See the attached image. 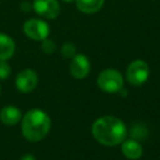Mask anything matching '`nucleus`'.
<instances>
[{"label": "nucleus", "mask_w": 160, "mask_h": 160, "mask_svg": "<svg viewBox=\"0 0 160 160\" xmlns=\"http://www.w3.org/2000/svg\"><path fill=\"white\" fill-rule=\"evenodd\" d=\"M127 129L124 122L113 115L98 118L92 125V135L103 146L113 147L126 139Z\"/></svg>", "instance_id": "1"}, {"label": "nucleus", "mask_w": 160, "mask_h": 160, "mask_svg": "<svg viewBox=\"0 0 160 160\" xmlns=\"http://www.w3.org/2000/svg\"><path fill=\"white\" fill-rule=\"evenodd\" d=\"M52 121L49 115L41 109H31L22 116L21 131L23 137L32 142H40L48 135Z\"/></svg>", "instance_id": "2"}, {"label": "nucleus", "mask_w": 160, "mask_h": 160, "mask_svg": "<svg viewBox=\"0 0 160 160\" xmlns=\"http://www.w3.org/2000/svg\"><path fill=\"white\" fill-rule=\"evenodd\" d=\"M97 83L99 88L107 93H118L123 89L124 77L116 69H105L98 76Z\"/></svg>", "instance_id": "3"}, {"label": "nucleus", "mask_w": 160, "mask_h": 160, "mask_svg": "<svg viewBox=\"0 0 160 160\" xmlns=\"http://www.w3.org/2000/svg\"><path fill=\"white\" fill-rule=\"evenodd\" d=\"M149 72H150V69H149L148 64L145 60L142 59L134 60L127 67V70H126L127 81L132 86L140 87V86H142L148 80Z\"/></svg>", "instance_id": "4"}, {"label": "nucleus", "mask_w": 160, "mask_h": 160, "mask_svg": "<svg viewBox=\"0 0 160 160\" xmlns=\"http://www.w3.org/2000/svg\"><path fill=\"white\" fill-rule=\"evenodd\" d=\"M23 32L24 34L32 41L36 42H42L45 38H48L49 32V25L47 22H45L42 19H29L23 24Z\"/></svg>", "instance_id": "5"}, {"label": "nucleus", "mask_w": 160, "mask_h": 160, "mask_svg": "<svg viewBox=\"0 0 160 160\" xmlns=\"http://www.w3.org/2000/svg\"><path fill=\"white\" fill-rule=\"evenodd\" d=\"M32 9L38 16L47 20H54L60 13V5L58 0H34Z\"/></svg>", "instance_id": "6"}, {"label": "nucleus", "mask_w": 160, "mask_h": 160, "mask_svg": "<svg viewBox=\"0 0 160 160\" xmlns=\"http://www.w3.org/2000/svg\"><path fill=\"white\" fill-rule=\"evenodd\" d=\"M38 83V76L33 69H23L17 75L16 87L21 93H30L32 92Z\"/></svg>", "instance_id": "7"}, {"label": "nucleus", "mask_w": 160, "mask_h": 160, "mask_svg": "<svg viewBox=\"0 0 160 160\" xmlns=\"http://www.w3.org/2000/svg\"><path fill=\"white\" fill-rule=\"evenodd\" d=\"M70 73L72 77L77 79H83L90 72L91 69V64H90L89 58L83 54H76L71 58L70 62Z\"/></svg>", "instance_id": "8"}, {"label": "nucleus", "mask_w": 160, "mask_h": 160, "mask_svg": "<svg viewBox=\"0 0 160 160\" xmlns=\"http://www.w3.org/2000/svg\"><path fill=\"white\" fill-rule=\"evenodd\" d=\"M22 112L16 105H6L0 110V121L7 126H14L22 120Z\"/></svg>", "instance_id": "9"}, {"label": "nucleus", "mask_w": 160, "mask_h": 160, "mask_svg": "<svg viewBox=\"0 0 160 160\" xmlns=\"http://www.w3.org/2000/svg\"><path fill=\"white\" fill-rule=\"evenodd\" d=\"M121 149L123 155L129 160H137L142 156V146L136 139H125Z\"/></svg>", "instance_id": "10"}, {"label": "nucleus", "mask_w": 160, "mask_h": 160, "mask_svg": "<svg viewBox=\"0 0 160 160\" xmlns=\"http://www.w3.org/2000/svg\"><path fill=\"white\" fill-rule=\"evenodd\" d=\"M16 42L11 36L0 32V60H9L16 53Z\"/></svg>", "instance_id": "11"}, {"label": "nucleus", "mask_w": 160, "mask_h": 160, "mask_svg": "<svg viewBox=\"0 0 160 160\" xmlns=\"http://www.w3.org/2000/svg\"><path fill=\"white\" fill-rule=\"evenodd\" d=\"M75 2L80 12L85 14H93L102 9L105 0H76Z\"/></svg>", "instance_id": "12"}, {"label": "nucleus", "mask_w": 160, "mask_h": 160, "mask_svg": "<svg viewBox=\"0 0 160 160\" xmlns=\"http://www.w3.org/2000/svg\"><path fill=\"white\" fill-rule=\"evenodd\" d=\"M11 75V67L7 60H0V80H6Z\"/></svg>", "instance_id": "13"}, {"label": "nucleus", "mask_w": 160, "mask_h": 160, "mask_svg": "<svg viewBox=\"0 0 160 160\" xmlns=\"http://www.w3.org/2000/svg\"><path fill=\"white\" fill-rule=\"evenodd\" d=\"M62 55L66 58H72L76 55V46L72 43H65L62 47Z\"/></svg>", "instance_id": "14"}, {"label": "nucleus", "mask_w": 160, "mask_h": 160, "mask_svg": "<svg viewBox=\"0 0 160 160\" xmlns=\"http://www.w3.org/2000/svg\"><path fill=\"white\" fill-rule=\"evenodd\" d=\"M42 49L46 54H53L56 51V44L54 41L49 40L48 38L42 41Z\"/></svg>", "instance_id": "15"}, {"label": "nucleus", "mask_w": 160, "mask_h": 160, "mask_svg": "<svg viewBox=\"0 0 160 160\" xmlns=\"http://www.w3.org/2000/svg\"><path fill=\"white\" fill-rule=\"evenodd\" d=\"M20 160H36V158L32 153H25V155H23L21 157Z\"/></svg>", "instance_id": "16"}, {"label": "nucleus", "mask_w": 160, "mask_h": 160, "mask_svg": "<svg viewBox=\"0 0 160 160\" xmlns=\"http://www.w3.org/2000/svg\"><path fill=\"white\" fill-rule=\"evenodd\" d=\"M62 1L66 3H71V2H73V1H76V0H62Z\"/></svg>", "instance_id": "17"}, {"label": "nucleus", "mask_w": 160, "mask_h": 160, "mask_svg": "<svg viewBox=\"0 0 160 160\" xmlns=\"http://www.w3.org/2000/svg\"><path fill=\"white\" fill-rule=\"evenodd\" d=\"M0 93H1V86H0Z\"/></svg>", "instance_id": "18"}]
</instances>
